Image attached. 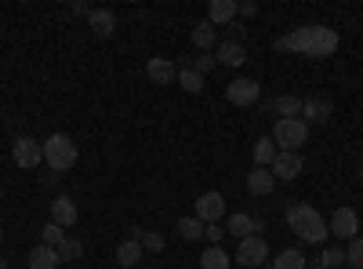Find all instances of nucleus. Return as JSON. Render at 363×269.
<instances>
[{"instance_id":"nucleus-23","label":"nucleus","mask_w":363,"mask_h":269,"mask_svg":"<svg viewBox=\"0 0 363 269\" xmlns=\"http://www.w3.org/2000/svg\"><path fill=\"white\" fill-rule=\"evenodd\" d=\"M58 265V251L48 248V244H37L29 251V269H55Z\"/></svg>"},{"instance_id":"nucleus-33","label":"nucleus","mask_w":363,"mask_h":269,"mask_svg":"<svg viewBox=\"0 0 363 269\" xmlns=\"http://www.w3.org/2000/svg\"><path fill=\"white\" fill-rule=\"evenodd\" d=\"M193 70H196L200 77H203V73H211V70H215V55H200V58H196V66H193Z\"/></svg>"},{"instance_id":"nucleus-24","label":"nucleus","mask_w":363,"mask_h":269,"mask_svg":"<svg viewBox=\"0 0 363 269\" xmlns=\"http://www.w3.org/2000/svg\"><path fill=\"white\" fill-rule=\"evenodd\" d=\"M251 157H255V168H269L272 160H277V146H272V138H258L255 149H251Z\"/></svg>"},{"instance_id":"nucleus-30","label":"nucleus","mask_w":363,"mask_h":269,"mask_svg":"<svg viewBox=\"0 0 363 269\" xmlns=\"http://www.w3.org/2000/svg\"><path fill=\"white\" fill-rule=\"evenodd\" d=\"M345 262V248H323L320 255V269H338Z\"/></svg>"},{"instance_id":"nucleus-5","label":"nucleus","mask_w":363,"mask_h":269,"mask_svg":"<svg viewBox=\"0 0 363 269\" xmlns=\"http://www.w3.org/2000/svg\"><path fill=\"white\" fill-rule=\"evenodd\" d=\"M11 157H15V164H18V168L37 171V168L44 164V142L29 138V135H18V138L11 142Z\"/></svg>"},{"instance_id":"nucleus-9","label":"nucleus","mask_w":363,"mask_h":269,"mask_svg":"<svg viewBox=\"0 0 363 269\" xmlns=\"http://www.w3.org/2000/svg\"><path fill=\"white\" fill-rule=\"evenodd\" d=\"M356 229H359L356 207H338V212L330 215V233L342 236V241H356Z\"/></svg>"},{"instance_id":"nucleus-12","label":"nucleus","mask_w":363,"mask_h":269,"mask_svg":"<svg viewBox=\"0 0 363 269\" xmlns=\"http://www.w3.org/2000/svg\"><path fill=\"white\" fill-rule=\"evenodd\" d=\"M77 219H80V212H77V204H73L69 197H55V200H51V222H55V226L69 229V226H77Z\"/></svg>"},{"instance_id":"nucleus-34","label":"nucleus","mask_w":363,"mask_h":269,"mask_svg":"<svg viewBox=\"0 0 363 269\" xmlns=\"http://www.w3.org/2000/svg\"><path fill=\"white\" fill-rule=\"evenodd\" d=\"M203 236H207L211 244H222V236H225V229H222V226L215 222V226H207V229H203Z\"/></svg>"},{"instance_id":"nucleus-25","label":"nucleus","mask_w":363,"mask_h":269,"mask_svg":"<svg viewBox=\"0 0 363 269\" xmlns=\"http://www.w3.org/2000/svg\"><path fill=\"white\" fill-rule=\"evenodd\" d=\"M272 269H306V255H301L298 248H287V251H280L277 258H272Z\"/></svg>"},{"instance_id":"nucleus-15","label":"nucleus","mask_w":363,"mask_h":269,"mask_svg":"<svg viewBox=\"0 0 363 269\" xmlns=\"http://www.w3.org/2000/svg\"><path fill=\"white\" fill-rule=\"evenodd\" d=\"M272 190H277V178H272L269 168H255V171L247 175V193H251V197H269Z\"/></svg>"},{"instance_id":"nucleus-29","label":"nucleus","mask_w":363,"mask_h":269,"mask_svg":"<svg viewBox=\"0 0 363 269\" xmlns=\"http://www.w3.org/2000/svg\"><path fill=\"white\" fill-rule=\"evenodd\" d=\"M66 241V229L62 226H55V222H48L44 229H40V244H48V248H58Z\"/></svg>"},{"instance_id":"nucleus-20","label":"nucleus","mask_w":363,"mask_h":269,"mask_svg":"<svg viewBox=\"0 0 363 269\" xmlns=\"http://www.w3.org/2000/svg\"><path fill=\"white\" fill-rule=\"evenodd\" d=\"M269 109L280 116V121H291V116H301V99L298 95H280V99H272Z\"/></svg>"},{"instance_id":"nucleus-1","label":"nucleus","mask_w":363,"mask_h":269,"mask_svg":"<svg viewBox=\"0 0 363 269\" xmlns=\"http://www.w3.org/2000/svg\"><path fill=\"white\" fill-rule=\"evenodd\" d=\"M277 51H294V55H309V58H327L338 51V33L330 26L309 22V26H298L291 29L287 37L277 40Z\"/></svg>"},{"instance_id":"nucleus-10","label":"nucleus","mask_w":363,"mask_h":269,"mask_svg":"<svg viewBox=\"0 0 363 269\" xmlns=\"http://www.w3.org/2000/svg\"><path fill=\"white\" fill-rule=\"evenodd\" d=\"M262 229H265V222L255 219V215H244V212L229 215V222H225V233H233L236 241H244V236H262Z\"/></svg>"},{"instance_id":"nucleus-31","label":"nucleus","mask_w":363,"mask_h":269,"mask_svg":"<svg viewBox=\"0 0 363 269\" xmlns=\"http://www.w3.org/2000/svg\"><path fill=\"white\" fill-rule=\"evenodd\" d=\"M345 262H349L352 269H363V236H356V241L345 248Z\"/></svg>"},{"instance_id":"nucleus-22","label":"nucleus","mask_w":363,"mask_h":269,"mask_svg":"<svg viewBox=\"0 0 363 269\" xmlns=\"http://www.w3.org/2000/svg\"><path fill=\"white\" fill-rule=\"evenodd\" d=\"M116 262H120V265H138V262H142V241H135V236L120 241V244H116Z\"/></svg>"},{"instance_id":"nucleus-37","label":"nucleus","mask_w":363,"mask_h":269,"mask_svg":"<svg viewBox=\"0 0 363 269\" xmlns=\"http://www.w3.org/2000/svg\"><path fill=\"white\" fill-rule=\"evenodd\" d=\"M40 182H44V186H55V182H58V171H51V168H48V171H44V178H40Z\"/></svg>"},{"instance_id":"nucleus-17","label":"nucleus","mask_w":363,"mask_h":269,"mask_svg":"<svg viewBox=\"0 0 363 269\" xmlns=\"http://www.w3.org/2000/svg\"><path fill=\"white\" fill-rule=\"evenodd\" d=\"M301 121H306V124H327L330 121V102L306 99V102H301Z\"/></svg>"},{"instance_id":"nucleus-2","label":"nucleus","mask_w":363,"mask_h":269,"mask_svg":"<svg viewBox=\"0 0 363 269\" xmlns=\"http://www.w3.org/2000/svg\"><path fill=\"white\" fill-rule=\"evenodd\" d=\"M287 226L306 244H323L327 241V219L316 212L313 204H291L287 207Z\"/></svg>"},{"instance_id":"nucleus-26","label":"nucleus","mask_w":363,"mask_h":269,"mask_svg":"<svg viewBox=\"0 0 363 269\" xmlns=\"http://www.w3.org/2000/svg\"><path fill=\"white\" fill-rule=\"evenodd\" d=\"M174 84H182V92H189V95H200L203 92V77L196 70H186V66L178 70V80Z\"/></svg>"},{"instance_id":"nucleus-35","label":"nucleus","mask_w":363,"mask_h":269,"mask_svg":"<svg viewBox=\"0 0 363 269\" xmlns=\"http://www.w3.org/2000/svg\"><path fill=\"white\" fill-rule=\"evenodd\" d=\"M236 11L244 15V18H251V15H258V4H251V0H244V4H236Z\"/></svg>"},{"instance_id":"nucleus-8","label":"nucleus","mask_w":363,"mask_h":269,"mask_svg":"<svg viewBox=\"0 0 363 269\" xmlns=\"http://www.w3.org/2000/svg\"><path fill=\"white\" fill-rule=\"evenodd\" d=\"M222 215H225V197L222 193H200L196 197V219L203 226H215Z\"/></svg>"},{"instance_id":"nucleus-3","label":"nucleus","mask_w":363,"mask_h":269,"mask_svg":"<svg viewBox=\"0 0 363 269\" xmlns=\"http://www.w3.org/2000/svg\"><path fill=\"white\" fill-rule=\"evenodd\" d=\"M44 164L51 168V171H69L73 164H77V142L69 138V135H51L48 142H44Z\"/></svg>"},{"instance_id":"nucleus-36","label":"nucleus","mask_w":363,"mask_h":269,"mask_svg":"<svg viewBox=\"0 0 363 269\" xmlns=\"http://www.w3.org/2000/svg\"><path fill=\"white\" fill-rule=\"evenodd\" d=\"M69 11H73V15H91V11H87V4H84V0H73V4H69Z\"/></svg>"},{"instance_id":"nucleus-28","label":"nucleus","mask_w":363,"mask_h":269,"mask_svg":"<svg viewBox=\"0 0 363 269\" xmlns=\"http://www.w3.org/2000/svg\"><path fill=\"white\" fill-rule=\"evenodd\" d=\"M55 251H58V262H77V258L84 255V244H80V241H73V236H66V241L58 244Z\"/></svg>"},{"instance_id":"nucleus-16","label":"nucleus","mask_w":363,"mask_h":269,"mask_svg":"<svg viewBox=\"0 0 363 269\" xmlns=\"http://www.w3.org/2000/svg\"><path fill=\"white\" fill-rule=\"evenodd\" d=\"M193 44L200 48V55H211V48H218V29L211 26L207 18L193 26Z\"/></svg>"},{"instance_id":"nucleus-7","label":"nucleus","mask_w":363,"mask_h":269,"mask_svg":"<svg viewBox=\"0 0 363 269\" xmlns=\"http://www.w3.org/2000/svg\"><path fill=\"white\" fill-rule=\"evenodd\" d=\"M258 95H262V87H258V80H251V77H236V80L225 87V99H229L233 106H255Z\"/></svg>"},{"instance_id":"nucleus-41","label":"nucleus","mask_w":363,"mask_h":269,"mask_svg":"<svg viewBox=\"0 0 363 269\" xmlns=\"http://www.w3.org/2000/svg\"><path fill=\"white\" fill-rule=\"evenodd\" d=\"M345 269H352V265H345Z\"/></svg>"},{"instance_id":"nucleus-27","label":"nucleus","mask_w":363,"mask_h":269,"mask_svg":"<svg viewBox=\"0 0 363 269\" xmlns=\"http://www.w3.org/2000/svg\"><path fill=\"white\" fill-rule=\"evenodd\" d=\"M203 222L193 215V219H178V233H182V241H200V236H203Z\"/></svg>"},{"instance_id":"nucleus-32","label":"nucleus","mask_w":363,"mask_h":269,"mask_svg":"<svg viewBox=\"0 0 363 269\" xmlns=\"http://www.w3.org/2000/svg\"><path fill=\"white\" fill-rule=\"evenodd\" d=\"M142 251H164V233H142Z\"/></svg>"},{"instance_id":"nucleus-18","label":"nucleus","mask_w":363,"mask_h":269,"mask_svg":"<svg viewBox=\"0 0 363 269\" xmlns=\"http://www.w3.org/2000/svg\"><path fill=\"white\" fill-rule=\"evenodd\" d=\"M236 18V0H211L207 4V22L211 26H225Z\"/></svg>"},{"instance_id":"nucleus-38","label":"nucleus","mask_w":363,"mask_h":269,"mask_svg":"<svg viewBox=\"0 0 363 269\" xmlns=\"http://www.w3.org/2000/svg\"><path fill=\"white\" fill-rule=\"evenodd\" d=\"M0 269H8V258L4 255H0Z\"/></svg>"},{"instance_id":"nucleus-14","label":"nucleus","mask_w":363,"mask_h":269,"mask_svg":"<svg viewBox=\"0 0 363 269\" xmlns=\"http://www.w3.org/2000/svg\"><path fill=\"white\" fill-rule=\"evenodd\" d=\"M145 77L153 80V84H174L178 80V66L171 62V58H149Z\"/></svg>"},{"instance_id":"nucleus-19","label":"nucleus","mask_w":363,"mask_h":269,"mask_svg":"<svg viewBox=\"0 0 363 269\" xmlns=\"http://www.w3.org/2000/svg\"><path fill=\"white\" fill-rule=\"evenodd\" d=\"M87 22H91V29H95V37H113L116 33V15L106 11V8H95L87 15Z\"/></svg>"},{"instance_id":"nucleus-13","label":"nucleus","mask_w":363,"mask_h":269,"mask_svg":"<svg viewBox=\"0 0 363 269\" xmlns=\"http://www.w3.org/2000/svg\"><path fill=\"white\" fill-rule=\"evenodd\" d=\"M215 62H222V66H244L247 62V48L240 40H222L215 48Z\"/></svg>"},{"instance_id":"nucleus-40","label":"nucleus","mask_w":363,"mask_h":269,"mask_svg":"<svg viewBox=\"0 0 363 269\" xmlns=\"http://www.w3.org/2000/svg\"><path fill=\"white\" fill-rule=\"evenodd\" d=\"M359 178H363V168H359Z\"/></svg>"},{"instance_id":"nucleus-6","label":"nucleus","mask_w":363,"mask_h":269,"mask_svg":"<svg viewBox=\"0 0 363 269\" xmlns=\"http://www.w3.org/2000/svg\"><path fill=\"white\" fill-rule=\"evenodd\" d=\"M265 258H269V244L262 241V236H244V241L236 244V262H240V265L255 269V265H262Z\"/></svg>"},{"instance_id":"nucleus-21","label":"nucleus","mask_w":363,"mask_h":269,"mask_svg":"<svg viewBox=\"0 0 363 269\" xmlns=\"http://www.w3.org/2000/svg\"><path fill=\"white\" fill-rule=\"evenodd\" d=\"M229 265H233V258H229V251L222 244H211L200 255V269H229Z\"/></svg>"},{"instance_id":"nucleus-4","label":"nucleus","mask_w":363,"mask_h":269,"mask_svg":"<svg viewBox=\"0 0 363 269\" xmlns=\"http://www.w3.org/2000/svg\"><path fill=\"white\" fill-rule=\"evenodd\" d=\"M309 138V124L301 116H291V121H277L272 128V146H280V153H298Z\"/></svg>"},{"instance_id":"nucleus-11","label":"nucleus","mask_w":363,"mask_h":269,"mask_svg":"<svg viewBox=\"0 0 363 269\" xmlns=\"http://www.w3.org/2000/svg\"><path fill=\"white\" fill-rule=\"evenodd\" d=\"M272 178L277 182H294V178L301 175V153H277V160L269 164Z\"/></svg>"},{"instance_id":"nucleus-39","label":"nucleus","mask_w":363,"mask_h":269,"mask_svg":"<svg viewBox=\"0 0 363 269\" xmlns=\"http://www.w3.org/2000/svg\"><path fill=\"white\" fill-rule=\"evenodd\" d=\"M0 244H4V233H0Z\"/></svg>"}]
</instances>
